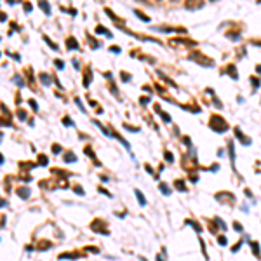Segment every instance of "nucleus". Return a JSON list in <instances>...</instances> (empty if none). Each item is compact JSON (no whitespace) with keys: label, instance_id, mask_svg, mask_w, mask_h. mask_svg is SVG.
Listing matches in <instances>:
<instances>
[{"label":"nucleus","instance_id":"obj_1","mask_svg":"<svg viewBox=\"0 0 261 261\" xmlns=\"http://www.w3.org/2000/svg\"><path fill=\"white\" fill-rule=\"evenodd\" d=\"M91 226H92L94 231H101V233H104V235L108 233V230H104V223H103L101 219H96L92 225H91Z\"/></svg>","mask_w":261,"mask_h":261},{"label":"nucleus","instance_id":"obj_2","mask_svg":"<svg viewBox=\"0 0 261 261\" xmlns=\"http://www.w3.org/2000/svg\"><path fill=\"white\" fill-rule=\"evenodd\" d=\"M16 193H18L21 198H28V197H30V190H28V188H18V190H16Z\"/></svg>","mask_w":261,"mask_h":261},{"label":"nucleus","instance_id":"obj_3","mask_svg":"<svg viewBox=\"0 0 261 261\" xmlns=\"http://www.w3.org/2000/svg\"><path fill=\"white\" fill-rule=\"evenodd\" d=\"M77 258H80L77 253H64L59 256V259H77Z\"/></svg>","mask_w":261,"mask_h":261},{"label":"nucleus","instance_id":"obj_4","mask_svg":"<svg viewBox=\"0 0 261 261\" xmlns=\"http://www.w3.org/2000/svg\"><path fill=\"white\" fill-rule=\"evenodd\" d=\"M66 45H68V49H78V44H77V40H75V37H70L66 40Z\"/></svg>","mask_w":261,"mask_h":261},{"label":"nucleus","instance_id":"obj_5","mask_svg":"<svg viewBox=\"0 0 261 261\" xmlns=\"http://www.w3.org/2000/svg\"><path fill=\"white\" fill-rule=\"evenodd\" d=\"M200 4H202L200 0H188V2H186V5H188L190 9H193V7H200Z\"/></svg>","mask_w":261,"mask_h":261},{"label":"nucleus","instance_id":"obj_6","mask_svg":"<svg viewBox=\"0 0 261 261\" xmlns=\"http://www.w3.org/2000/svg\"><path fill=\"white\" fill-rule=\"evenodd\" d=\"M77 158H75V153H71V152H68V153H64V162H75Z\"/></svg>","mask_w":261,"mask_h":261},{"label":"nucleus","instance_id":"obj_7","mask_svg":"<svg viewBox=\"0 0 261 261\" xmlns=\"http://www.w3.org/2000/svg\"><path fill=\"white\" fill-rule=\"evenodd\" d=\"M49 247H51V244H49L47 240H42V242L38 244V249L40 251H45V249H49Z\"/></svg>","mask_w":261,"mask_h":261},{"label":"nucleus","instance_id":"obj_8","mask_svg":"<svg viewBox=\"0 0 261 261\" xmlns=\"http://www.w3.org/2000/svg\"><path fill=\"white\" fill-rule=\"evenodd\" d=\"M47 157H45V155H40V157H38V164H40V165H47Z\"/></svg>","mask_w":261,"mask_h":261},{"label":"nucleus","instance_id":"obj_9","mask_svg":"<svg viewBox=\"0 0 261 261\" xmlns=\"http://www.w3.org/2000/svg\"><path fill=\"white\" fill-rule=\"evenodd\" d=\"M40 80L45 84V86H49V82H51V80H49V77H47V73H42L40 75Z\"/></svg>","mask_w":261,"mask_h":261},{"label":"nucleus","instance_id":"obj_10","mask_svg":"<svg viewBox=\"0 0 261 261\" xmlns=\"http://www.w3.org/2000/svg\"><path fill=\"white\" fill-rule=\"evenodd\" d=\"M136 197H138V198H139V202H141V204H143V205H145V204H146V200H145V197H143V193H141V192H138V190H136Z\"/></svg>","mask_w":261,"mask_h":261},{"label":"nucleus","instance_id":"obj_11","mask_svg":"<svg viewBox=\"0 0 261 261\" xmlns=\"http://www.w3.org/2000/svg\"><path fill=\"white\" fill-rule=\"evenodd\" d=\"M44 40H45V42H47V44H49V45H51V49H58V44H54V42H52V40H51V38H47V37H44Z\"/></svg>","mask_w":261,"mask_h":261},{"label":"nucleus","instance_id":"obj_12","mask_svg":"<svg viewBox=\"0 0 261 261\" xmlns=\"http://www.w3.org/2000/svg\"><path fill=\"white\" fill-rule=\"evenodd\" d=\"M96 31H99V33H103V35H110L108 30H106V28H103V26H96Z\"/></svg>","mask_w":261,"mask_h":261},{"label":"nucleus","instance_id":"obj_13","mask_svg":"<svg viewBox=\"0 0 261 261\" xmlns=\"http://www.w3.org/2000/svg\"><path fill=\"white\" fill-rule=\"evenodd\" d=\"M18 115H19V119H21V120H25V119H26V112H25V110H19Z\"/></svg>","mask_w":261,"mask_h":261},{"label":"nucleus","instance_id":"obj_14","mask_svg":"<svg viewBox=\"0 0 261 261\" xmlns=\"http://www.w3.org/2000/svg\"><path fill=\"white\" fill-rule=\"evenodd\" d=\"M52 152H54V153H59V152H61V146H59V145H54V146H52Z\"/></svg>","mask_w":261,"mask_h":261},{"label":"nucleus","instance_id":"obj_15","mask_svg":"<svg viewBox=\"0 0 261 261\" xmlns=\"http://www.w3.org/2000/svg\"><path fill=\"white\" fill-rule=\"evenodd\" d=\"M28 103H30V106H31V108H33V110H37V103H35L33 99H30V101H28Z\"/></svg>","mask_w":261,"mask_h":261},{"label":"nucleus","instance_id":"obj_16","mask_svg":"<svg viewBox=\"0 0 261 261\" xmlns=\"http://www.w3.org/2000/svg\"><path fill=\"white\" fill-rule=\"evenodd\" d=\"M73 190H75V192H77V193H78V195H84V190H82V188H78V186H75V188H73Z\"/></svg>","mask_w":261,"mask_h":261},{"label":"nucleus","instance_id":"obj_17","mask_svg":"<svg viewBox=\"0 0 261 261\" xmlns=\"http://www.w3.org/2000/svg\"><path fill=\"white\" fill-rule=\"evenodd\" d=\"M86 251H89V253H97V247H86Z\"/></svg>","mask_w":261,"mask_h":261},{"label":"nucleus","instance_id":"obj_18","mask_svg":"<svg viewBox=\"0 0 261 261\" xmlns=\"http://www.w3.org/2000/svg\"><path fill=\"white\" fill-rule=\"evenodd\" d=\"M63 122H64V125H73V122H71V120H68V119H64Z\"/></svg>","mask_w":261,"mask_h":261},{"label":"nucleus","instance_id":"obj_19","mask_svg":"<svg viewBox=\"0 0 261 261\" xmlns=\"http://www.w3.org/2000/svg\"><path fill=\"white\" fill-rule=\"evenodd\" d=\"M0 21H5V14H4V12L0 14Z\"/></svg>","mask_w":261,"mask_h":261},{"label":"nucleus","instance_id":"obj_20","mask_svg":"<svg viewBox=\"0 0 261 261\" xmlns=\"http://www.w3.org/2000/svg\"><path fill=\"white\" fill-rule=\"evenodd\" d=\"M0 164H4V157L0 155Z\"/></svg>","mask_w":261,"mask_h":261}]
</instances>
